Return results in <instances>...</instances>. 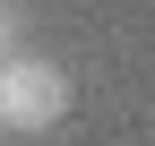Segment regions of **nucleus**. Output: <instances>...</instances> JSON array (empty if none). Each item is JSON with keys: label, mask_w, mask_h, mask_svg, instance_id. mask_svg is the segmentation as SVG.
<instances>
[{"label": "nucleus", "mask_w": 155, "mask_h": 146, "mask_svg": "<svg viewBox=\"0 0 155 146\" xmlns=\"http://www.w3.org/2000/svg\"><path fill=\"white\" fill-rule=\"evenodd\" d=\"M17 52H26V9H17V0H0V69H9Z\"/></svg>", "instance_id": "2"}, {"label": "nucleus", "mask_w": 155, "mask_h": 146, "mask_svg": "<svg viewBox=\"0 0 155 146\" xmlns=\"http://www.w3.org/2000/svg\"><path fill=\"white\" fill-rule=\"evenodd\" d=\"M69 103H78V78L43 52H17L0 69V138H52L69 120Z\"/></svg>", "instance_id": "1"}]
</instances>
